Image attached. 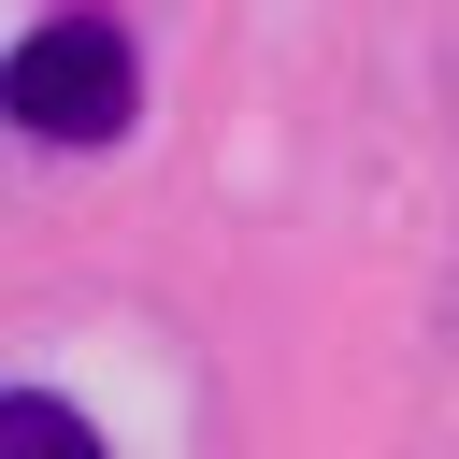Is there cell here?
Returning <instances> with one entry per match:
<instances>
[{
    "label": "cell",
    "instance_id": "cell-1",
    "mask_svg": "<svg viewBox=\"0 0 459 459\" xmlns=\"http://www.w3.org/2000/svg\"><path fill=\"white\" fill-rule=\"evenodd\" d=\"M129 100H143V57H129L115 14H43V29L0 57V115H14L29 143H115Z\"/></svg>",
    "mask_w": 459,
    "mask_h": 459
},
{
    "label": "cell",
    "instance_id": "cell-2",
    "mask_svg": "<svg viewBox=\"0 0 459 459\" xmlns=\"http://www.w3.org/2000/svg\"><path fill=\"white\" fill-rule=\"evenodd\" d=\"M0 459H115L57 387H0Z\"/></svg>",
    "mask_w": 459,
    "mask_h": 459
}]
</instances>
